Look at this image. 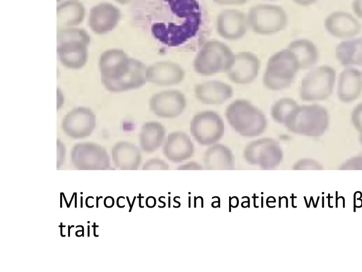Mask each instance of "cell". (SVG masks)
I'll use <instances>...</instances> for the list:
<instances>
[{
    "label": "cell",
    "mask_w": 362,
    "mask_h": 272,
    "mask_svg": "<svg viewBox=\"0 0 362 272\" xmlns=\"http://www.w3.org/2000/svg\"><path fill=\"white\" fill-rule=\"evenodd\" d=\"M130 13L139 28L171 48L192 45L206 23L199 0H134Z\"/></svg>",
    "instance_id": "1"
},
{
    "label": "cell",
    "mask_w": 362,
    "mask_h": 272,
    "mask_svg": "<svg viewBox=\"0 0 362 272\" xmlns=\"http://www.w3.org/2000/svg\"><path fill=\"white\" fill-rule=\"evenodd\" d=\"M101 82L106 90L121 93L143 86L146 82L147 67L140 60L130 57L122 50L108 49L98 60Z\"/></svg>",
    "instance_id": "2"
},
{
    "label": "cell",
    "mask_w": 362,
    "mask_h": 272,
    "mask_svg": "<svg viewBox=\"0 0 362 272\" xmlns=\"http://www.w3.org/2000/svg\"><path fill=\"white\" fill-rule=\"evenodd\" d=\"M226 118L231 128L245 137L262 135L267 125L263 112L245 99H237L226 109Z\"/></svg>",
    "instance_id": "3"
},
{
    "label": "cell",
    "mask_w": 362,
    "mask_h": 272,
    "mask_svg": "<svg viewBox=\"0 0 362 272\" xmlns=\"http://www.w3.org/2000/svg\"><path fill=\"white\" fill-rule=\"evenodd\" d=\"M329 117L322 105H298L287 116L284 125L291 132L309 137H319L329 126Z\"/></svg>",
    "instance_id": "4"
},
{
    "label": "cell",
    "mask_w": 362,
    "mask_h": 272,
    "mask_svg": "<svg viewBox=\"0 0 362 272\" xmlns=\"http://www.w3.org/2000/svg\"><path fill=\"white\" fill-rule=\"evenodd\" d=\"M235 55L225 43L212 40L206 41L193 61L194 70L202 76L226 72L230 68Z\"/></svg>",
    "instance_id": "5"
},
{
    "label": "cell",
    "mask_w": 362,
    "mask_h": 272,
    "mask_svg": "<svg viewBox=\"0 0 362 272\" xmlns=\"http://www.w3.org/2000/svg\"><path fill=\"white\" fill-rule=\"evenodd\" d=\"M336 77V69L330 65L314 67L301 80L300 98L307 102H318L327 99L333 93Z\"/></svg>",
    "instance_id": "6"
},
{
    "label": "cell",
    "mask_w": 362,
    "mask_h": 272,
    "mask_svg": "<svg viewBox=\"0 0 362 272\" xmlns=\"http://www.w3.org/2000/svg\"><path fill=\"white\" fill-rule=\"evenodd\" d=\"M249 28L262 35H273L284 30L288 23L284 9L277 5L257 4L247 14Z\"/></svg>",
    "instance_id": "7"
},
{
    "label": "cell",
    "mask_w": 362,
    "mask_h": 272,
    "mask_svg": "<svg viewBox=\"0 0 362 272\" xmlns=\"http://www.w3.org/2000/svg\"><path fill=\"white\" fill-rule=\"evenodd\" d=\"M243 156L250 164L269 170L279 165L283 158V152L276 140L264 137L249 143L244 149Z\"/></svg>",
    "instance_id": "8"
},
{
    "label": "cell",
    "mask_w": 362,
    "mask_h": 272,
    "mask_svg": "<svg viewBox=\"0 0 362 272\" xmlns=\"http://www.w3.org/2000/svg\"><path fill=\"white\" fill-rule=\"evenodd\" d=\"M224 123L221 116L213 110H204L192 118L189 130L192 136L202 145H212L218 142L224 134Z\"/></svg>",
    "instance_id": "9"
},
{
    "label": "cell",
    "mask_w": 362,
    "mask_h": 272,
    "mask_svg": "<svg viewBox=\"0 0 362 272\" xmlns=\"http://www.w3.org/2000/svg\"><path fill=\"white\" fill-rule=\"evenodd\" d=\"M71 161L78 170H106L110 166L106 149L93 142L76 144L71 151Z\"/></svg>",
    "instance_id": "10"
},
{
    "label": "cell",
    "mask_w": 362,
    "mask_h": 272,
    "mask_svg": "<svg viewBox=\"0 0 362 272\" xmlns=\"http://www.w3.org/2000/svg\"><path fill=\"white\" fill-rule=\"evenodd\" d=\"M96 125V117L92 110L79 106L71 109L63 118L61 127L69 137L82 139L92 134Z\"/></svg>",
    "instance_id": "11"
},
{
    "label": "cell",
    "mask_w": 362,
    "mask_h": 272,
    "mask_svg": "<svg viewBox=\"0 0 362 272\" xmlns=\"http://www.w3.org/2000/svg\"><path fill=\"white\" fill-rule=\"evenodd\" d=\"M187 106L184 94L178 90H165L156 93L149 100V108L157 116L174 118L181 115Z\"/></svg>",
    "instance_id": "12"
},
{
    "label": "cell",
    "mask_w": 362,
    "mask_h": 272,
    "mask_svg": "<svg viewBox=\"0 0 362 272\" xmlns=\"http://www.w3.org/2000/svg\"><path fill=\"white\" fill-rule=\"evenodd\" d=\"M249 28L247 15L236 9H225L216 18V29L219 36L234 41L242 38Z\"/></svg>",
    "instance_id": "13"
},
{
    "label": "cell",
    "mask_w": 362,
    "mask_h": 272,
    "mask_svg": "<svg viewBox=\"0 0 362 272\" xmlns=\"http://www.w3.org/2000/svg\"><path fill=\"white\" fill-rule=\"evenodd\" d=\"M324 28L331 36L346 40L355 38L362 30L358 18L344 11H335L324 20Z\"/></svg>",
    "instance_id": "14"
},
{
    "label": "cell",
    "mask_w": 362,
    "mask_h": 272,
    "mask_svg": "<svg viewBox=\"0 0 362 272\" xmlns=\"http://www.w3.org/2000/svg\"><path fill=\"white\" fill-rule=\"evenodd\" d=\"M260 61L253 53L247 51L238 52L230 68L226 72L227 76L236 84H248L257 76Z\"/></svg>",
    "instance_id": "15"
},
{
    "label": "cell",
    "mask_w": 362,
    "mask_h": 272,
    "mask_svg": "<svg viewBox=\"0 0 362 272\" xmlns=\"http://www.w3.org/2000/svg\"><path fill=\"white\" fill-rule=\"evenodd\" d=\"M121 18V11L116 6L102 2L93 6L88 14V25L98 35L106 34L113 30Z\"/></svg>",
    "instance_id": "16"
},
{
    "label": "cell",
    "mask_w": 362,
    "mask_h": 272,
    "mask_svg": "<svg viewBox=\"0 0 362 272\" xmlns=\"http://www.w3.org/2000/svg\"><path fill=\"white\" fill-rule=\"evenodd\" d=\"M300 70L297 57L292 51L286 48L269 57L265 72L291 86Z\"/></svg>",
    "instance_id": "17"
},
{
    "label": "cell",
    "mask_w": 362,
    "mask_h": 272,
    "mask_svg": "<svg viewBox=\"0 0 362 272\" xmlns=\"http://www.w3.org/2000/svg\"><path fill=\"white\" fill-rule=\"evenodd\" d=\"M146 80L159 86H168L182 82L185 70L178 64L170 61L156 62L146 68Z\"/></svg>",
    "instance_id": "18"
},
{
    "label": "cell",
    "mask_w": 362,
    "mask_h": 272,
    "mask_svg": "<svg viewBox=\"0 0 362 272\" xmlns=\"http://www.w3.org/2000/svg\"><path fill=\"white\" fill-rule=\"evenodd\" d=\"M362 93V72L355 67H344L337 86L338 99L344 103L354 102Z\"/></svg>",
    "instance_id": "19"
},
{
    "label": "cell",
    "mask_w": 362,
    "mask_h": 272,
    "mask_svg": "<svg viewBox=\"0 0 362 272\" xmlns=\"http://www.w3.org/2000/svg\"><path fill=\"white\" fill-rule=\"evenodd\" d=\"M194 147L187 134L182 131L170 132L163 144V152L165 158L174 163L189 159L194 154Z\"/></svg>",
    "instance_id": "20"
},
{
    "label": "cell",
    "mask_w": 362,
    "mask_h": 272,
    "mask_svg": "<svg viewBox=\"0 0 362 272\" xmlns=\"http://www.w3.org/2000/svg\"><path fill=\"white\" fill-rule=\"evenodd\" d=\"M88 45L79 41H69L57 44V55L59 62L69 69L83 68L88 58Z\"/></svg>",
    "instance_id": "21"
},
{
    "label": "cell",
    "mask_w": 362,
    "mask_h": 272,
    "mask_svg": "<svg viewBox=\"0 0 362 272\" xmlns=\"http://www.w3.org/2000/svg\"><path fill=\"white\" fill-rule=\"evenodd\" d=\"M195 97L206 105H220L230 98L233 90L229 84L221 81H208L194 87Z\"/></svg>",
    "instance_id": "22"
},
{
    "label": "cell",
    "mask_w": 362,
    "mask_h": 272,
    "mask_svg": "<svg viewBox=\"0 0 362 272\" xmlns=\"http://www.w3.org/2000/svg\"><path fill=\"white\" fill-rule=\"evenodd\" d=\"M111 154L115 166L121 170H136L141 164V152L132 142H117L111 150Z\"/></svg>",
    "instance_id": "23"
},
{
    "label": "cell",
    "mask_w": 362,
    "mask_h": 272,
    "mask_svg": "<svg viewBox=\"0 0 362 272\" xmlns=\"http://www.w3.org/2000/svg\"><path fill=\"white\" fill-rule=\"evenodd\" d=\"M334 55L344 67H362V37L341 41L335 47Z\"/></svg>",
    "instance_id": "24"
},
{
    "label": "cell",
    "mask_w": 362,
    "mask_h": 272,
    "mask_svg": "<svg viewBox=\"0 0 362 272\" xmlns=\"http://www.w3.org/2000/svg\"><path fill=\"white\" fill-rule=\"evenodd\" d=\"M204 165L208 170H231L235 167L234 157L228 147L214 144L204 152Z\"/></svg>",
    "instance_id": "25"
},
{
    "label": "cell",
    "mask_w": 362,
    "mask_h": 272,
    "mask_svg": "<svg viewBox=\"0 0 362 272\" xmlns=\"http://www.w3.org/2000/svg\"><path fill=\"white\" fill-rule=\"evenodd\" d=\"M85 15L86 8L80 1H63L57 7V28L77 26Z\"/></svg>",
    "instance_id": "26"
},
{
    "label": "cell",
    "mask_w": 362,
    "mask_h": 272,
    "mask_svg": "<svg viewBox=\"0 0 362 272\" xmlns=\"http://www.w3.org/2000/svg\"><path fill=\"white\" fill-rule=\"evenodd\" d=\"M166 139L164 126L156 121L145 123L141 128L139 141L141 148L151 153L163 145Z\"/></svg>",
    "instance_id": "27"
},
{
    "label": "cell",
    "mask_w": 362,
    "mask_h": 272,
    "mask_svg": "<svg viewBox=\"0 0 362 272\" xmlns=\"http://www.w3.org/2000/svg\"><path fill=\"white\" fill-rule=\"evenodd\" d=\"M287 48L297 57L300 70L311 69L319 60V51L316 45L308 39L294 40L288 45Z\"/></svg>",
    "instance_id": "28"
},
{
    "label": "cell",
    "mask_w": 362,
    "mask_h": 272,
    "mask_svg": "<svg viewBox=\"0 0 362 272\" xmlns=\"http://www.w3.org/2000/svg\"><path fill=\"white\" fill-rule=\"evenodd\" d=\"M69 41L83 42L89 45L90 37L86 30L76 26L57 28V44Z\"/></svg>",
    "instance_id": "29"
},
{
    "label": "cell",
    "mask_w": 362,
    "mask_h": 272,
    "mask_svg": "<svg viewBox=\"0 0 362 272\" xmlns=\"http://www.w3.org/2000/svg\"><path fill=\"white\" fill-rule=\"evenodd\" d=\"M298 105L297 102L291 98H280L272 106V118L276 123L284 124L287 116Z\"/></svg>",
    "instance_id": "30"
},
{
    "label": "cell",
    "mask_w": 362,
    "mask_h": 272,
    "mask_svg": "<svg viewBox=\"0 0 362 272\" xmlns=\"http://www.w3.org/2000/svg\"><path fill=\"white\" fill-rule=\"evenodd\" d=\"M351 122L359 133V139L362 143V102L358 103L351 114Z\"/></svg>",
    "instance_id": "31"
},
{
    "label": "cell",
    "mask_w": 362,
    "mask_h": 272,
    "mask_svg": "<svg viewBox=\"0 0 362 272\" xmlns=\"http://www.w3.org/2000/svg\"><path fill=\"white\" fill-rule=\"evenodd\" d=\"M168 168L165 161L158 158L147 160L142 166L143 170H167Z\"/></svg>",
    "instance_id": "32"
},
{
    "label": "cell",
    "mask_w": 362,
    "mask_h": 272,
    "mask_svg": "<svg viewBox=\"0 0 362 272\" xmlns=\"http://www.w3.org/2000/svg\"><path fill=\"white\" fill-rule=\"evenodd\" d=\"M57 168H59V166L63 164V162L64 160V156H65V147L59 139L57 140Z\"/></svg>",
    "instance_id": "33"
},
{
    "label": "cell",
    "mask_w": 362,
    "mask_h": 272,
    "mask_svg": "<svg viewBox=\"0 0 362 272\" xmlns=\"http://www.w3.org/2000/svg\"><path fill=\"white\" fill-rule=\"evenodd\" d=\"M351 9L356 18L362 19V0H353Z\"/></svg>",
    "instance_id": "34"
},
{
    "label": "cell",
    "mask_w": 362,
    "mask_h": 272,
    "mask_svg": "<svg viewBox=\"0 0 362 272\" xmlns=\"http://www.w3.org/2000/svg\"><path fill=\"white\" fill-rule=\"evenodd\" d=\"M220 5H243L248 0H212Z\"/></svg>",
    "instance_id": "35"
},
{
    "label": "cell",
    "mask_w": 362,
    "mask_h": 272,
    "mask_svg": "<svg viewBox=\"0 0 362 272\" xmlns=\"http://www.w3.org/2000/svg\"><path fill=\"white\" fill-rule=\"evenodd\" d=\"M177 169H187V170H199L202 169V166L195 162H189L185 164H181L177 167Z\"/></svg>",
    "instance_id": "36"
},
{
    "label": "cell",
    "mask_w": 362,
    "mask_h": 272,
    "mask_svg": "<svg viewBox=\"0 0 362 272\" xmlns=\"http://www.w3.org/2000/svg\"><path fill=\"white\" fill-rule=\"evenodd\" d=\"M295 4L300 6H310L315 4L318 0H292Z\"/></svg>",
    "instance_id": "37"
},
{
    "label": "cell",
    "mask_w": 362,
    "mask_h": 272,
    "mask_svg": "<svg viewBox=\"0 0 362 272\" xmlns=\"http://www.w3.org/2000/svg\"><path fill=\"white\" fill-rule=\"evenodd\" d=\"M64 101V97L63 92L59 88H57V106L58 109H59L61 108V106L63 105Z\"/></svg>",
    "instance_id": "38"
},
{
    "label": "cell",
    "mask_w": 362,
    "mask_h": 272,
    "mask_svg": "<svg viewBox=\"0 0 362 272\" xmlns=\"http://www.w3.org/2000/svg\"><path fill=\"white\" fill-rule=\"evenodd\" d=\"M115 1L119 4L126 5L131 2H133L134 0H115Z\"/></svg>",
    "instance_id": "39"
},
{
    "label": "cell",
    "mask_w": 362,
    "mask_h": 272,
    "mask_svg": "<svg viewBox=\"0 0 362 272\" xmlns=\"http://www.w3.org/2000/svg\"><path fill=\"white\" fill-rule=\"evenodd\" d=\"M271 1H272V0H271Z\"/></svg>",
    "instance_id": "40"
}]
</instances>
